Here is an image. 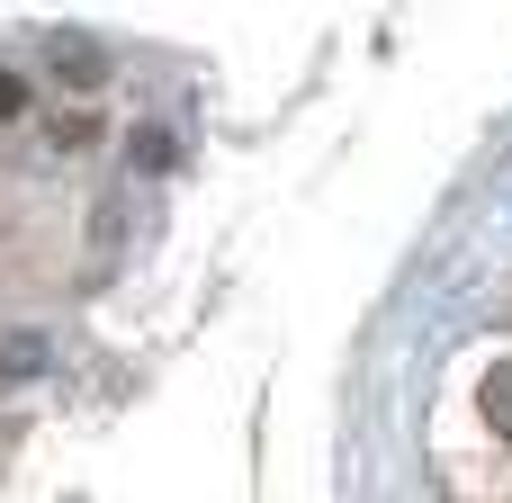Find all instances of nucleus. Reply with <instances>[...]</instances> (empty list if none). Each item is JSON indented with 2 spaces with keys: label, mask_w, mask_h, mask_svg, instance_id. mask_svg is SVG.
<instances>
[{
  "label": "nucleus",
  "mask_w": 512,
  "mask_h": 503,
  "mask_svg": "<svg viewBox=\"0 0 512 503\" xmlns=\"http://www.w3.org/2000/svg\"><path fill=\"white\" fill-rule=\"evenodd\" d=\"M90 135H99V117H90V108H72V117H63V108H54V144H72V153H81V144H90Z\"/></svg>",
  "instance_id": "7ed1b4c3"
},
{
  "label": "nucleus",
  "mask_w": 512,
  "mask_h": 503,
  "mask_svg": "<svg viewBox=\"0 0 512 503\" xmlns=\"http://www.w3.org/2000/svg\"><path fill=\"white\" fill-rule=\"evenodd\" d=\"M54 72H63L72 90H99V81H108V54H99V45H54Z\"/></svg>",
  "instance_id": "f257e3e1"
},
{
  "label": "nucleus",
  "mask_w": 512,
  "mask_h": 503,
  "mask_svg": "<svg viewBox=\"0 0 512 503\" xmlns=\"http://www.w3.org/2000/svg\"><path fill=\"white\" fill-rule=\"evenodd\" d=\"M9 117H27V81H18V72L0 63V126H9Z\"/></svg>",
  "instance_id": "20e7f679"
},
{
  "label": "nucleus",
  "mask_w": 512,
  "mask_h": 503,
  "mask_svg": "<svg viewBox=\"0 0 512 503\" xmlns=\"http://www.w3.org/2000/svg\"><path fill=\"white\" fill-rule=\"evenodd\" d=\"M36 360H45V342H36V333H18V342L0 351V369H36Z\"/></svg>",
  "instance_id": "39448f33"
},
{
  "label": "nucleus",
  "mask_w": 512,
  "mask_h": 503,
  "mask_svg": "<svg viewBox=\"0 0 512 503\" xmlns=\"http://www.w3.org/2000/svg\"><path fill=\"white\" fill-rule=\"evenodd\" d=\"M486 423H495V432H512V369H495V378H486Z\"/></svg>",
  "instance_id": "f03ea898"
}]
</instances>
